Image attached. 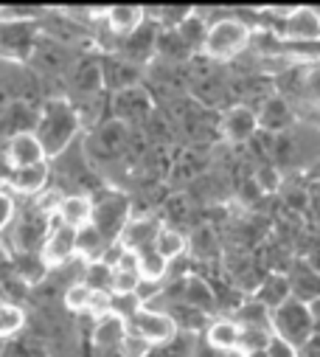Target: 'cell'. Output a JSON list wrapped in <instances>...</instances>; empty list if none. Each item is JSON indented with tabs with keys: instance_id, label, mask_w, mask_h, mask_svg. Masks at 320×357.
Returning <instances> with one entry per match:
<instances>
[{
	"instance_id": "obj_17",
	"label": "cell",
	"mask_w": 320,
	"mask_h": 357,
	"mask_svg": "<svg viewBox=\"0 0 320 357\" xmlns=\"http://www.w3.org/2000/svg\"><path fill=\"white\" fill-rule=\"evenodd\" d=\"M177 304L191 307V310H197V312H202V315H211L216 301H214L211 287H208L202 279H186V282H183V290H180V301H177Z\"/></svg>"
},
{
	"instance_id": "obj_9",
	"label": "cell",
	"mask_w": 320,
	"mask_h": 357,
	"mask_svg": "<svg viewBox=\"0 0 320 357\" xmlns=\"http://www.w3.org/2000/svg\"><path fill=\"white\" fill-rule=\"evenodd\" d=\"M48 225L51 220L42 217L40 211H26L17 222H12L9 228L15 231V245H17V253H40L42 248V239L48 234Z\"/></svg>"
},
{
	"instance_id": "obj_16",
	"label": "cell",
	"mask_w": 320,
	"mask_h": 357,
	"mask_svg": "<svg viewBox=\"0 0 320 357\" xmlns=\"http://www.w3.org/2000/svg\"><path fill=\"white\" fill-rule=\"evenodd\" d=\"M205 340L214 351H236L239 346V324L233 318H216L205 326Z\"/></svg>"
},
{
	"instance_id": "obj_14",
	"label": "cell",
	"mask_w": 320,
	"mask_h": 357,
	"mask_svg": "<svg viewBox=\"0 0 320 357\" xmlns=\"http://www.w3.org/2000/svg\"><path fill=\"white\" fill-rule=\"evenodd\" d=\"M90 217H93V200H90V195H79V192L62 195L59 208L54 214V220H59L62 225H67L73 231L90 225Z\"/></svg>"
},
{
	"instance_id": "obj_20",
	"label": "cell",
	"mask_w": 320,
	"mask_h": 357,
	"mask_svg": "<svg viewBox=\"0 0 320 357\" xmlns=\"http://www.w3.org/2000/svg\"><path fill=\"white\" fill-rule=\"evenodd\" d=\"M124 332H127V321H124L121 315H115V312H110V315L93 321V343H96L99 349H113V346H118V340H121Z\"/></svg>"
},
{
	"instance_id": "obj_25",
	"label": "cell",
	"mask_w": 320,
	"mask_h": 357,
	"mask_svg": "<svg viewBox=\"0 0 320 357\" xmlns=\"http://www.w3.org/2000/svg\"><path fill=\"white\" fill-rule=\"evenodd\" d=\"M138 276L141 282H152V284H163V279L169 276V261L163 256H157L152 248L138 253Z\"/></svg>"
},
{
	"instance_id": "obj_22",
	"label": "cell",
	"mask_w": 320,
	"mask_h": 357,
	"mask_svg": "<svg viewBox=\"0 0 320 357\" xmlns=\"http://www.w3.org/2000/svg\"><path fill=\"white\" fill-rule=\"evenodd\" d=\"M104 250H107V242L90 225L76 231V259H82L85 264H93V261H102Z\"/></svg>"
},
{
	"instance_id": "obj_23",
	"label": "cell",
	"mask_w": 320,
	"mask_h": 357,
	"mask_svg": "<svg viewBox=\"0 0 320 357\" xmlns=\"http://www.w3.org/2000/svg\"><path fill=\"white\" fill-rule=\"evenodd\" d=\"M152 250L157 253V256H163L166 261H172V259H177V256H183L186 250H189V239L183 236V231H177V228H160V234L154 236V245H152Z\"/></svg>"
},
{
	"instance_id": "obj_19",
	"label": "cell",
	"mask_w": 320,
	"mask_h": 357,
	"mask_svg": "<svg viewBox=\"0 0 320 357\" xmlns=\"http://www.w3.org/2000/svg\"><path fill=\"white\" fill-rule=\"evenodd\" d=\"M287 298H292V293H289L287 276H281V273H270V276L259 284V290H256V304H262L264 310H275V307H281Z\"/></svg>"
},
{
	"instance_id": "obj_37",
	"label": "cell",
	"mask_w": 320,
	"mask_h": 357,
	"mask_svg": "<svg viewBox=\"0 0 320 357\" xmlns=\"http://www.w3.org/2000/svg\"><path fill=\"white\" fill-rule=\"evenodd\" d=\"M6 301V293H3V287H0V304H3Z\"/></svg>"
},
{
	"instance_id": "obj_24",
	"label": "cell",
	"mask_w": 320,
	"mask_h": 357,
	"mask_svg": "<svg viewBox=\"0 0 320 357\" xmlns=\"http://www.w3.org/2000/svg\"><path fill=\"white\" fill-rule=\"evenodd\" d=\"M26 324H29V318H26V310L20 304H15V301L0 304V343L17 337L26 329Z\"/></svg>"
},
{
	"instance_id": "obj_35",
	"label": "cell",
	"mask_w": 320,
	"mask_h": 357,
	"mask_svg": "<svg viewBox=\"0 0 320 357\" xmlns=\"http://www.w3.org/2000/svg\"><path fill=\"white\" fill-rule=\"evenodd\" d=\"M264 354H267V357H298V349L289 346L287 340L270 335V340H267V346H264Z\"/></svg>"
},
{
	"instance_id": "obj_1",
	"label": "cell",
	"mask_w": 320,
	"mask_h": 357,
	"mask_svg": "<svg viewBox=\"0 0 320 357\" xmlns=\"http://www.w3.org/2000/svg\"><path fill=\"white\" fill-rule=\"evenodd\" d=\"M79 127H82V119H79V110L65 102V99H51L42 105L37 124H34V135L45 152V160H56L62 152H67L79 135Z\"/></svg>"
},
{
	"instance_id": "obj_18",
	"label": "cell",
	"mask_w": 320,
	"mask_h": 357,
	"mask_svg": "<svg viewBox=\"0 0 320 357\" xmlns=\"http://www.w3.org/2000/svg\"><path fill=\"white\" fill-rule=\"evenodd\" d=\"M154 29L149 26V20H143L129 37H124V54L129 56V65H138L141 59H146L154 51Z\"/></svg>"
},
{
	"instance_id": "obj_10",
	"label": "cell",
	"mask_w": 320,
	"mask_h": 357,
	"mask_svg": "<svg viewBox=\"0 0 320 357\" xmlns=\"http://www.w3.org/2000/svg\"><path fill=\"white\" fill-rule=\"evenodd\" d=\"M160 228H163V222H160L157 217H152V214L135 217V214H132L129 222L124 225V231H121V236H118L115 245H121V248H127V250H135V253L149 250V248L154 245V236L160 234Z\"/></svg>"
},
{
	"instance_id": "obj_26",
	"label": "cell",
	"mask_w": 320,
	"mask_h": 357,
	"mask_svg": "<svg viewBox=\"0 0 320 357\" xmlns=\"http://www.w3.org/2000/svg\"><path fill=\"white\" fill-rule=\"evenodd\" d=\"M233 321L239 324V329H267L270 332V310H264L262 304L250 301L236 310Z\"/></svg>"
},
{
	"instance_id": "obj_27",
	"label": "cell",
	"mask_w": 320,
	"mask_h": 357,
	"mask_svg": "<svg viewBox=\"0 0 320 357\" xmlns=\"http://www.w3.org/2000/svg\"><path fill=\"white\" fill-rule=\"evenodd\" d=\"M256 116H259V127L264 124V127H270V130H281V127H287V124L292 121V113H289V107H287L284 99H270V102L264 105V110L256 113Z\"/></svg>"
},
{
	"instance_id": "obj_29",
	"label": "cell",
	"mask_w": 320,
	"mask_h": 357,
	"mask_svg": "<svg viewBox=\"0 0 320 357\" xmlns=\"http://www.w3.org/2000/svg\"><path fill=\"white\" fill-rule=\"evenodd\" d=\"M138 284H141V276H138L135 271H115V267H113V273H110V293H113L115 298H121V296H135Z\"/></svg>"
},
{
	"instance_id": "obj_6",
	"label": "cell",
	"mask_w": 320,
	"mask_h": 357,
	"mask_svg": "<svg viewBox=\"0 0 320 357\" xmlns=\"http://www.w3.org/2000/svg\"><path fill=\"white\" fill-rule=\"evenodd\" d=\"M40 259L45 264V271H59V267L70 264V259H76V231L62 225L59 220H51L40 248Z\"/></svg>"
},
{
	"instance_id": "obj_11",
	"label": "cell",
	"mask_w": 320,
	"mask_h": 357,
	"mask_svg": "<svg viewBox=\"0 0 320 357\" xmlns=\"http://www.w3.org/2000/svg\"><path fill=\"white\" fill-rule=\"evenodd\" d=\"M51 181V163H34V166H23V169H12L9 177V195H23V197H37L42 189H48Z\"/></svg>"
},
{
	"instance_id": "obj_7",
	"label": "cell",
	"mask_w": 320,
	"mask_h": 357,
	"mask_svg": "<svg viewBox=\"0 0 320 357\" xmlns=\"http://www.w3.org/2000/svg\"><path fill=\"white\" fill-rule=\"evenodd\" d=\"M37 43V23L29 20H6L0 23V56L3 59H29Z\"/></svg>"
},
{
	"instance_id": "obj_12",
	"label": "cell",
	"mask_w": 320,
	"mask_h": 357,
	"mask_svg": "<svg viewBox=\"0 0 320 357\" xmlns=\"http://www.w3.org/2000/svg\"><path fill=\"white\" fill-rule=\"evenodd\" d=\"M3 158L12 169H23V166H34V163H42L45 160V152L37 141L34 132H17L12 138H6V149H3Z\"/></svg>"
},
{
	"instance_id": "obj_28",
	"label": "cell",
	"mask_w": 320,
	"mask_h": 357,
	"mask_svg": "<svg viewBox=\"0 0 320 357\" xmlns=\"http://www.w3.org/2000/svg\"><path fill=\"white\" fill-rule=\"evenodd\" d=\"M90 287L85 284V282H70L67 287H65V310L67 312H73V315H85V310H88V301H90Z\"/></svg>"
},
{
	"instance_id": "obj_4",
	"label": "cell",
	"mask_w": 320,
	"mask_h": 357,
	"mask_svg": "<svg viewBox=\"0 0 320 357\" xmlns=\"http://www.w3.org/2000/svg\"><path fill=\"white\" fill-rule=\"evenodd\" d=\"M90 200H93L90 228L107 245H115L121 231H124V225L132 217V203L124 195H115V192H107V195H99V197H90Z\"/></svg>"
},
{
	"instance_id": "obj_21",
	"label": "cell",
	"mask_w": 320,
	"mask_h": 357,
	"mask_svg": "<svg viewBox=\"0 0 320 357\" xmlns=\"http://www.w3.org/2000/svg\"><path fill=\"white\" fill-rule=\"evenodd\" d=\"M298 271L292 273V276H287V282H289V293H292V298H298V301H303V304H309V301H317V276H314V267H309V264H295Z\"/></svg>"
},
{
	"instance_id": "obj_2",
	"label": "cell",
	"mask_w": 320,
	"mask_h": 357,
	"mask_svg": "<svg viewBox=\"0 0 320 357\" xmlns=\"http://www.w3.org/2000/svg\"><path fill=\"white\" fill-rule=\"evenodd\" d=\"M250 34H253V26L248 20L236 17V15H225V17L211 20V26L205 29L200 51L208 59L227 62V59H233L250 48Z\"/></svg>"
},
{
	"instance_id": "obj_8",
	"label": "cell",
	"mask_w": 320,
	"mask_h": 357,
	"mask_svg": "<svg viewBox=\"0 0 320 357\" xmlns=\"http://www.w3.org/2000/svg\"><path fill=\"white\" fill-rule=\"evenodd\" d=\"M284 37L289 43H317L320 40V15L312 6H295L284 12Z\"/></svg>"
},
{
	"instance_id": "obj_34",
	"label": "cell",
	"mask_w": 320,
	"mask_h": 357,
	"mask_svg": "<svg viewBox=\"0 0 320 357\" xmlns=\"http://www.w3.org/2000/svg\"><path fill=\"white\" fill-rule=\"evenodd\" d=\"M12 222H15V197L6 189H0V234H3Z\"/></svg>"
},
{
	"instance_id": "obj_31",
	"label": "cell",
	"mask_w": 320,
	"mask_h": 357,
	"mask_svg": "<svg viewBox=\"0 0 320 357\" xmlns=\"http://www.w3.org/2000/svg\"><path fill=\"white\" fill-rule=\"evenodd\" d=\"M270 340V332L267 329H239V346L236 351L245 354V351H253V349H264Z\"/></svg>"
},
{
	"instance_id": "obj_33",
	"label": "cell",
	"mask_w": 320,
	"mask_h": 357,
	"mask_svg": "<svg viewBox=\"0 0 320 357\" xmlns=\"http://www.w3.org/2000/svg\"><path fill=\"white\" fill-rule=\"evenodd\" d=\"M76 84L82 87V91H96L99 87V82H102V70H99V65H90V62H85L82 68L76 70Z\"/></svg>"
},
{
	"instance_id": "obj_30",
	"label": "cell",
	"mask_w": 320,
	"mask_h": 357,
	"mask_svg": "<svg viewBox=\"0 0 320 357\" xmlns=\"http://www.w3.org/2000/svg\"><path fill=\"white\" fill-rule=\"evenodd\" d=\"M115 349H118L121 357H149V354H152V346H149L141 335H135V332H129V329L121 335V340H118Z\"/></svg>"
},
{
	"instance_id": "obj_13",
	"label": "cell",
	"mask_w": 320,
	"mask_h": 357,
	"mask_svg": "<svg viewBox=\"0 0 320 357\" xmlns=\"http://www.w3.org/2000/svg\"><path fill=\"white\" fill-rule=\"evenodd\" d=\"M222 132L225 138H230L233 144H242L250 141L259 132V116L253 107L248 105H236L222 116Z\"/></svg>"
},
{
	"instance_id": "obj_32",
	"label": "cell",
	"mask_w": 320,
	"mask_h": 357,
	"mask_svg": "<svg viewBox=\"0 0 320 357\" xmlns=\"http://www.w3.org/2000/svg\"><path fill=\"white\" fill-rule=\"evenodd\" d=\"M110 312H113V293L110 290H93L85 315H90L93 321H99V318H104Z\"/></svg>"
},
{
	"instance_id": "obj_36",
	"label": "cell",
	"mask_w": 320,
	"mask_h": 357,
	"mask_svg": "<svg viewBox=\"0 0 320 357\" xmlns=\"http://www.w3.org/2000/svg\"><path fill=\"white\" fill-rule=\"evenodd\" d=\"M239 357H267L264 349H253V351H245V354H239Z\"/></svg>"
},
{
	"instance_id": "obj_15",
	"label": "cell",
	"mask_w": 320,
	"mask_h": 357,
	"mask_svg": "<svg viewBox=\"0 0 320 357\" xmlns=\"http://www.w3.org/2000/svg\"><path fill=\"white\" fill-rule=\"evenodd\" d=\"M146 9L141 6H110L104 12V26L115 34V37H129L146 17H143Z\"/></svg>"
},
{
	"instance_id": "obj_5",
	"label": "cell",
	"mask_w": 320,
	"mask_h": 357,
	"mask_svg": "<svg viewBox=\"0 0 320 357\" xmlns=\"http://www.w3.org/2000/svg\"><path fill=\"white\" fill-rule=\"evenodd\" d=\"M127 329L141 335L152 349L163 346L177 335V326L172 321V315L166 310H152V307H138L129 318H127Z\"/></svg>"
},
{
	"instance_id": "obj_3",
	"label": "cell",
	"mask_w": 320,
	"mask_h": 357,
	"mask_svg": "<svg viewBox=\"0 0 320 357\" xmlns=\"http://www.w3.org/2000/svg\"><path fill=\"white\" fill-rule=\"evenodd\" d=\"M317 329V301H298L287 298L281 307L270 310V335L287 340L289 346L301 349Z\"/></svg>"
}]
</instances>
